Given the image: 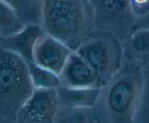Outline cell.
Listing matches in <instances>:
<instances>
[{
	"label": "cell",
	"instance_id": "5",
	"mask_svg": "<svg viewBox=\"0 0 149 123\" xmlns=\"http://www.w3.org/2000/svg\"><path fill=\"white\" fill-rule=\"evenodd\" d=\"M61 109L57 88H35L16 114L17 123H55Z\"/></svg>",
	"mask_w": 149,
	"mask_h": 123
},
{
	"label": "cell",
	"instance_id": "2",
	"mask_svg": "<svg viewBox=\"0 0 149 123\" xmlns=\"http://www.w3.org/2000/svg\"><path fill=\"white\" fill-rule=\"evenodd\" d=\"M143 83L139 68L122 67L102 88L93 108L97 123H137Z\"/></svg>",
	"mask_w": 149,
	"mask_h": 123
},
{
	"label": "cell",
	"instance_id": "9",
	"mask_svg": "<svg viewBox=\"0 0 149 123\" xmlns=\"http://www.w3.org/2000/svg\"><path fill=\"white\" fill-rule=\"evenodd\" d=\"M102 88H77L66 86L57 88L60 105L63 108L93 109L97 104Z\"/></svg>",
	"mask_w": 149,
	"mask_h": 123
},
{
	"label": "cell",
	"instance_id": "7",
	"mask_svg": "<svg viewBox=\"0 0 149 123\" xmlns=\"http://www.w3.org/2000/svg\"><path fill=\"white\" fill-rule=\"evenodd\" d=\"M61 85L69 88H102L98 78L90 65L73 52L59 75Z\"/></svg>",
	"mask_w": 149,
	"mask_h": 123
},
{
	"label": "cell",
	"instance_id": "4",
	"mask_svg": "<svg viewBox=\"0 0 149 123\" xmlns=\"http://www.w3.org/2000/svg\"><path fill=\"white\" fill-rule=\"evenodd\" d=\"M95 19V30L111 33L123 43L138 30L133 0H90Z\"/></svg>",
	"mask_w": 149,
	"mask_h": 123
},
{
	"label": "cell",
	"instance_id": "3",
	"mask_svg": "<svg viewBox=\"0 0 149 123\" xmlns=\"http://www.w3.org/2000/svg\"><path fill=\"white\" fill-rule=\"evenodd\" d=\"M75 52L94 70L102 88L122 68V42L107 32L95 30Z\"/></svg>",
	"mask_w": 149,
	"mask_h": 123
},
{
	"label": "cell",
	"instance_id": "6",
	"mask_svg": "<svg viewBox=\"0 0 149 123\" xmlns=\"http://www.w3.org/2000/svg\"><path fill=\"white\" fill-rule=\"evenodd\" d=\"M72 52L68 46L45 33L34 46L33 62L59 76Z\"/></svg>",
	"mask_w": 149,
	"mask_h": 123
},
{
	"label": "cell",
	"instance_id": "13",
	"mask_svg": "<svg viewBox=\"0 0 149 123\" xmlns=\"http://www.w3.org/2000/svg\"><path fill=\"white\" fill-rule=\"evenodd\" d=\"M26 25L20 19L13 7L0 3V27L10 33H17Z\"/></svg>",
	"mask_w": 149,
	"mask_h": 123
},
{
	"label": "cell",
	"instance_id": "10",
	"mask_svg": "<svg viewBox=\"0 0 149 123\" xmlns=\"http://www.w3.org/2000/svg\"><path fill=\"white\" fill-rule=\"evenodd\" d=\"M45 33L40 25H26L15 36V43L21 56L28 62H33V52L38 39Z\"/></svg>",
	"mask_w": 149,
	"mask_h": 123
},
{
	"label": "cell",
	"instance_id": "8",
	"mask_svg": "<svg viewBox=\"0 0 149 123\" xmlns=\"http://www.w3.org/2000/svg\"><path fill=\"white\" fill-rule=\"evenodd\" d=\"M127 66L139 68L149 63V28L138 29L122 43Z\"/></svg>",
	"mask_w": 149,
	"mask_h": 123
},
{
	"label": "cell",
	"instance_id": "11",
	"mask_svg": "<svg viewBox=\"0 0 149 123\" xmlns=\"http://www.w3.org/2000/svg\"><path fill=\"white\" fill-rule=\"evenodd\" d=\"M34 88H58L61 86L60 77L40 67L33 62H28Z\"/></svg>",
	"mask_w": 149,
	"mask_h": 123
},
{
	"label": "cell",
	"instance_id": "1",
	"mask_svg": "<svg viewBox=\"0 0 149 123\" xmlns=\"http://www.w3.org/2000/svg\"><path fill=\"white\" fill-rule=\"evenodd\" d=\"M41 27L73 52L95 30L90 0H43Z\"/></svg>",
	"mask_w": 149,
	"mask_h": 123
},
{
	"label": "cell",
	"instance_id": "12",
	"mask_svg": "<svg viewBox=\"0 0 149 123\" xmlns=\"http://www.w3.org/2000/svg\"><path fill=\"white\" fill-rule=\"evenodd\" d=\"M55 123H97L93 109L61 107Z\"/></svg>",
	"mask_w": 149,
	"mask_h": 123
}]
</instances>
